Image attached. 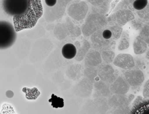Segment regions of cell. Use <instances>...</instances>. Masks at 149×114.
I'll use <instances>...</instances> for the list:
<instances>
[{
	"instance_id": "obj_1",
	"label": "cell",
	"mask_w": 149,
	"mask_h": 114,
	"mask_svg": "<svg viewBox=\"0 0 149 114\" xmlns=\"http://www.w3.org/2000/svg\"><path fill=\"white\" fill-rule=\"evenodd\" d=\"M42 14L41 0H29L26 12L19 16L13 17L16 31L33 27Z\"/></svg>"
},
{
	"instance_id": "obj_2",
	"label": "cell",
	"mask_w": 149,
	"mask_h": 114,
	"mask_svg": "<svg viewBox=\"0 0 149 114\" xmlns=\"http://www.w3.org/2000/svg\"><path fill=\"white\" fill-rule=\"evenodd\" d=\"M16 37L13 26L8 22L0 21V49H6L12 46Z\"/></svg>"
},
{
	"instance_id": "obj_3",
	"label": "cell",
	"mask_w": 149,
	"mask_h": 114,
	"mask_svg": "<svg viewBox=\"0 0 149 114\" xmlns=\"http://www.w3.org/2000/svg\"><path fill=\"white\" fill-rule=\"evenodd\" d=\"M29 0H3V8L10 15L19 16L23 14L27 8Z\"/></svg>"
},
{
	"instance_id": "obj_4",
	"label": "cell",
	"mask_w": 149,
	"mask_h": 114,
	"mask_svg": "<svg viewBox=\"0 0 149 114\" xmlns=\"http://www.w3.org/2000/svg\"><path fill=\"white\" fill-rule=\"evenodd\" d=\"M134 18L135 16L132 11L129 9H122L115 11L107 19V21L108 25L116 23L122 27Z\"/></svg>"
},
{
	"instance_id": "obj_5",
	"label": "cell",
	"mask_w": 149,
	"mask_h": 114,
	"mask_svg": "<svg viewBox=\"0 0 149 114\" xmlns=\"http://www.w3.org/2000/svg\"><path fill=\"white\" fill-rule=\"evenodd\" d=\"M124 78L133 88L140 87L145 79L143 72L140 70H129L123 73Z\"/></svg>"
},
{
	"instance_id": "obj_6",
	"label": "cell",
	"mask_w": 149,
	"mask_h": 114,
	"mask_svg": "<svg viewBox=\"0 0 149 114\" xmlns=\"http://www.w3.org/2000/svg\"><path fill=\"white\" fill-rule=\"evenodd\" d=\"M113 64L116 67L126 70H130L135 65V62L133 56L127 53H120L118 54L115 57Z\"/></svg>"
},
{
	"instance_id": "obj_7",
	"label": "cell",
	"mask_w": 149,
	"mask_h": 114,
	"mask_svg": "<svg viewBox=\"0 0 149 114\" xmlns=\"http://www.w3.org/2000/svg\"><path fill=\"white\" fill-rule=\"evenodd\" d=\"M129 114H149V98L137 96Z\"/></svg>"
},
{
	"instance_id": "obj_8",
	"label": "cell",
	"mask_w": 149,
	"mask_h": 114,
	"mask_svg": "<svg viewBox=\"0 0 149 114\" xmlns=\"http://www.w3.org/2000/svg\"><path fill=\"white\" fill-rule=\"evenodd\" d=\"M130 87L125 78L122 76H118L110 85L109 88L111 92L115 94L125 95L129 91Z\"/></svg>"
},
{
	"instance_id": "obj_9",
	"label": "cell",
	"mask_w": 149,
	"mask_h": 114,
	"mask_svg": "<svg viewBox=\"0 0 149 114\" xmlns=\"http://www.w3.org/2000/svg\"><path fill=\"white\" fill-rule=\"evenodd\" d=\"M99 75L104 82L111 84L118 77V72L110 64H104L102 66Z\"/></svg>"
},
{
	"instance_id": "obj_10",
	"label": "cell",
	"mask_w": 149,
	"mask_h": 114,
	"mask_svg": "<svg viewBox=\"0 0 149 114\" xmlns=\"http://www.w3.org/2000/svg\"><path fill=\"white\" fill-rule=\"evenodd\" d=\"M147 47V44L140 37L139 35L134 40L133 43V48L135 54L139 55L143 54L146 51Z\"/></svg>"
},
{
	"instance_id": "obj_11",
	"label": "cell",
	"mask_w": 149,
	"mask_h": 114,
	"mask_svg": "<svg viewBox=\"0 0 149 114\" xmlns=\"http://www.w3.org/2000/svg\"><path fill=\"white\" fill-rule=\"evenodd\" d=\"M62 54L65 58L72 59L76 54V48L71 43L66 44L62 49Z\"/></svg>"
},
{
	"instance_id": "obj_12",
	"label": "cell",
	"mask_w": 149,
	"mask_h": 114,
	"mask_svg": "<svg viewBox=\"0 0 149 114\" xmlns=\"http://www.w3.org/2000/svg\"><path fill=\"white\" fill-rule=\"evenodd\" d=\"M112 0H90V2L100 8V12L102 15L105 14L110 8Z\"/></svg>"
},
{
	"instance_id": "obj_13",
	"label": "cell",
	"mask_w": 149,
	"mask_h": 114,
	"mask_svg": "<svg viewBox=\"0 0 149 114\" xmlns=\"http://www.w3.org/2000/svg\"><path fill=\"white\" fill-rule=\"evenodd\" d=\"M129 33L126 31L123 32L121 35V39L118 46V50L123 51L128 49L129 47Z\"/></svg>"
},
{
	"instance_id": "obj_14",
	"label": "cell",
	"mask_w": 149,
	"mask_h": 114,
	"mask_svg": "<svg viewBox=\"0 0 149 114\" xmlns=\"http://www.w3.org/2000/svg\"><path fill=\"white\" fill-rule=\"evenodd\" d=\"M109 29H110V30L111 31L112 39L115 40L119 39L123 32L122 27L116 23L109 25Z\"/></svg>"
},
{
	"instance_id": "obj_15",
	"label": "cell",
	"mask_w": 149,
	"mask_h": 114,
	"mask_svg": "<svg viewBox=\"0 0 149 114\" xmlns=\"http://www.w3.org/2000/svg\"><path fill=\"white\" fill-rule=\"evenodd\" d=\"M136 14L139 18L144 21L145 25L149 26V2L144 9L140 11H137Z\"/></svg>"
},
{
	"instance_id": "obj_16",
	"label": "cell",
	"mask_w": 149,
	"mask_h": 114,
	"mask_svg": "<svg viewBox=\"0 0 149 114\" xmlns=\"http://www.w3.org/2000/svg\"><path fill=\"white\" fill-rule=\"evenodd\" d=\"M22 91L26 94V97L28 99H36L40 94V92L37 88L30 89L24 87L22 89Z\"/></svg>"
},
{
	"instance_id": "obj_17",
	"label": "cell",
	"mask_w": 149,
	"mask_h": 114,
	"mask_svg": "<svg viewBox=\"0 0 149 114\" xmlns=\"http://www.w3.org/2000/svg\"><path fill=\"white\" fill-rule=\"evenodd\" d=\"M48 102L51 103V106L54 108H61L64 106L63 99L57 96L54 94L51 95V97L48 99Z\"/></svg>"
},
{
	"instance_id": "obj_18",
	"label": "cell",
	"mask_w": 149,
	"mask_h": 114,
	"mask_svg": "<svg viewBox=\"0 0 149 114\" xmlns=\"http://www.w3.org/2000/svg\"><path fill=\"white\" fill-rule=\"evenodd\" d=\"M115 57V53L112 50H104L102 52V58L106 63H111L113 62Z\"/></svg>"
},
{
	"instance_id": "obj_19",
	"label": "cell",
	"mask_w": 149,
	"mask_h": 114,
	"mask_svg": "<svg viewBox=\"0 0 149 114\" xmlns=\"http://www.w3.org/2000/svg\"><path fill=\"white\" fill-rule=\"evenodd\" d=\"M139 36L147 44L149 47V26L145 25L140 30Z\"/></svg>"
},
{
	"instance_id": "obj_20",
	"label": "cell",
	"mask_w": 149,
	"mask_h": 114,
	"mask_svg": "<svg viewBox=\"0 0 149 114\" xmlns=\"http://www.w3.org/2000/svg\"><path fill=\"white\" fill-rule=\"evenodd\" d=\"M130 22L131 26L134 30H140L145 25V23L144 22V21L139 17L135 18L133 20H132Z\"/></svg>"
},
{
	"instance_id": "obj_21",
	"label": "cell",
	"mask_w": 149,
	"mask_h": 114,
	"mask_svg": "<svg viewBox=\"0 0 149 114\" xmlns=\"http://www.w3.org/2000/svg\"><path fill=\"white\" fill-rule=\"evenodd\" d=\"M148 0H135L132 5L134 9L137 11H140L144 9L147 5Z\"/></svg>"
},
{
	"instance_id": "obj_22",
	"label": "cell",
	"mask_w": 149,
	"mask_h": 114,
	"mask_svg": "<svg viewBox=\"0 0 149 114\" xmlns=\"http://www.w3.org/2000/svg\"><path fill=\"white\" fill-rule=\"evenodd\" d=\"M132 4H130L128 0H122L120 2L118 5V6L115 9V11L119 10V9H129L131 11H133V9L131 8V7L133 8V6H131Z\"/></svg>"
},
{
	"instance_id": "obj_23",
	"label": "cell",
	"mask_w": 149,
	"mask_h": 114,
	"mask_svg": "<svg viewBox=\"0 0 149 114\" xmlns=\"http://www.w3.org/2000/svg\"><path fill=\"white\" fill-rule=\"evenodd\" d=\"M0 114H16L13 108L9 104L5 103L2 106Z\"/></svg>"
},
{
	"instance_id": "obj_24",
	"label": "cell",
	"mask_w": 149,
	"mask_h": 114,
	"mask_svg": "<svg viewBox=\"0 0 149 114\" xmlns=\"http://www.w3.org/2000/svg\"><path fill=\"white\" fill-rule=\"evenodd\" d=\"M143 96L144 98H149V80L146 81L144 85Z\"/></svg>"
},
{
	"instance_id": "obj_25",
	"label": "cell",
	"mask_w": 149,
	"mask_h": 114,
	"mask_svg": "<svg viewBox=\"0 0 149 114\" xmlns=\"http://www.w3.org/2000/svg\"><path fill=\"white\" fill-rule=\"evenodd\" d=\"M102 35L103 37L106 40H109L112 38V32L109 29H105L102 32Z\"/></svg>"
},
{
	"instance_id": "obj_26",
	"label": "cell",
	"mask_w": 149,
	"mask_h": 114,
	"mask_svg": "<svg viewBox=\"0 0 149 114\" xmlns=\"http://www.w3.org/2000/svg\"><path fill=\"white\" fill-rule=\"evenodd\" d=\"M45 2L48 6H53L56 3V0H45Z\"/></svg>"
},
{
	"instance_id": "obj_27",
	"label": "cell",
	"mask_w": 149,
	"mask_h": 114,
	"mask_svg": "<svg viewBox=\"0 0 149 114\" xmlns=\"http://www.w3.org/2000/svg\"><path fill=\"white\" fill-rule=\"evenodd\" d=\"M6 95L8 98H12L13 96V92L12 91H8L6 92Z\"/></svg>"
},
{
	"instance_id": "obj_28",
	"label": "cell",
	"mask_w": 149,
	"mask_h": 114,
	"mask_svg": "<svg viewBox=\"0 0 149 114\" xmlns=\"http://www.w3.org/2000/svg\"><path fill=\"white\" fill-rule=\"evenodd\" d=\"M146 58L149 60V49H148L146 53Z\"/></svg>"
},
{
	"instance_id": "obj_29",
	"label": "cell",
	"mask_w": 149,
	"mask_h": 114,
	"mask_svg": "<svg viewBox=\"0 0 149 114\" xmlns=\"http://www.w3.org/2000/svg\"><path fill=\"white\" fill-rule=\"evenodd\" d=\"M129 1V2L130 3V4H133V2L135 1V0H128Z\"/></svg>"
}]
</instances>
